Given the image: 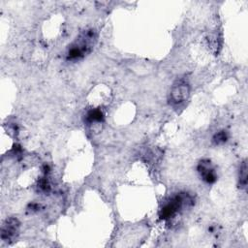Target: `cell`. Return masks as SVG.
I'll return each instance as SVG.
<instances>
[{
  "mask_svg": "<svg viewBox=\"0 0 248 248\" xmlns=\"http://www.w3.org/2000/svg\"><path fill=\"white\" fill-rule=\"evenodd\" d=\"M238 185L241 189L246 188L247 186V161L244 160L239 168V175H238Z\"/></svg>",
  "mask_w": 248,
  "mask_h": 248,
  "instance_id": "cell-7",
  "label": "cell"
},
{
  "mask_svg": "<svg viewBox=\"0 0 248 248\" xmlns=\"http://www.w3.org/2000/svg\"><path fill=\"white\" fill-rule=\"evenodd\" d=\"M197 170H198L200 176L202 177V179L204 182H206L208 184H212V183L216 182L217 174L215 172V169L210 160H208V159L201 160L198 164Z\"/></svg>",
  "mask_w": 248,
  "mask_h": 248,
  "instance_id": "cell-5",
  "label": "cell"
},
{
  "mask_svg": "<svg viewBox=\"0 0 248 248\" xmlns=\"http://www.w3.org/2000/svg\"><path fill=\"white\" fill-rule=\"evenodd\" d=\"M192 198L187 193H179L170 198L160 208L159 216L162 220H170L173 218L184 206L192 204Z\"/></svg>",
  "mask_w": 248,
  "mask_h": 248,
  "instance_id": "cell-2",
  "label": "cell"
},
{
  "mask_svg": "<svg viewBox=\"0 0 248 248\" xmlns=\"http://www.w3.org/2000/svg\"><path fill=\"white\" fill-rule=\"evenodd\" d=\"M228 140H229V133L225 130H221V131L217 132L216 134H214V136L212 138V142L215 145H220V144L227 142Z\"/></svg>",
  "mask_w": 248,
  "mask_h": 248,
  "instance_id": "cell-8",
  "label": "cell"
},
{
  "mask_svg": "<svg viewBox=\"0 0 248 248\" xmlns=\"http://www.w3.org/2000/svg\"><path fill=\"white\" fill-rule=\"evenodd\" d=\"M105 119L104 112L100 108H91L87 111L85 115V122L88 124L97 123V122H103Z\"/></svg>",
  "mask_w": 248,
  "mask_h": 248,
  "instance_id": "cell-6",
  "label": "cell"
},
{
  "mask_svg": "<svg viewBox=\"0 0 248 248\" xmlns=\"http://www.w3.org/2000/svg\"><path fill=\"white\" fill-rule=\"evenodd\" d=\"M38 189L42 192H45V193H47L50 189V186H49V183L47 181V178H46V174L45 173L43 177H41L39 179V182H38Z\"/></svg>",
  "mask_w": 248,
  "mask_h": 248,
  "instance_id": "cell-9",
  "label": "cell"
},
{
  "mask_svg": "<svg viewBox=\"0 0 248 248\" xmlns=\"http://www.w3.org/2000/svg\"><path fill=\"white\" fill-rule=\"evenodd\" d=\"M97 42V33L94 29H87L80 33L78 37L69 46L66 58L75 61L84 57L94 47Z\"/></svg>",
  "mask_w": 248,
  "mask_h": 248,
  "instance_id": "cell-1",
  "label": "cell"
},
{
  "mask_svg": "<svg viewBox=\"0 0 248 248\" xmlns=\"http://www.w3.org/2000/svg\"><path fill=\"white\" fill-rule=\"evenodd\" d=\"M190 94V86L183 80L176 81L170 89V101L173 105H179L185 102Z\"/></svg>",
  "mask_w": 248,
  "mask_h": 248,
  "instance_id": "cell-4",
  "label": "cell"
},
{
  "mask_svg": "<svg viewBox=\"0 0 248 248\" xmlns=\"http://www.w3.org/2000/svg\"><path fill=\"white\" fill-rule=\"evenodd\" d=\"M19 221L15 217L6 219L1 227V239L7 243H12L18 235Z\"/></svg>",
  "mask_w": 248,
  "mask_h": 248,
  "instance_id": "cell-3",
  "label": "cell"
}]
</instances>
